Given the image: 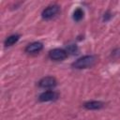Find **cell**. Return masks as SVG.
<instances>
[{"mask_svg": "<svg viewBox=\"0 0 120 120\" xmlns=\"http://www.w3.org/2000/svg\"><path fill=\"white\" fill-rule=\"evenodd\" d=\"M96 63V57L94 55H84L77 60H75L72 63V67L77 69H82V68H88L94 66Z\"/></svg>", "mask_w": 120, "mask_h": 120, "instance_id": "obj_1", "label": "cell"}, {"mask_svg": "<svg viewBox=\"0 0 120 120\" xmlns=\"http://www.w3.org/2000/svg\"><path fill=\"white\" fill-rule=\"evenodd\" d=\"M60 11V8L59 6L57 5H52V6H49L47 7L46 8L43 9L41 15H42V18L45 19V20H51L52 19L53 17H55L58 12Z\"/></svg>", "mask_w": 120, "mask_h": 120, "instance_id": "obj_2", "label": "cell"}, {"mask_svg": "<svg viewBox=\"0 0 120 120\" xmlns=\"http://www.w3.org/2000/svg\"><path fill=\"white\" fill-rule=\"evenodd\" d=\"M68 54V52L66 50L56 48V49H53V50L50 51L49 57L52 60H54V61H61V60H64L65 58H67Z\"/></svg>", "mask_w": 120, "mask_h": 120, "instance_id": "obj_3", "label": "cell"}, {"mask_svg": "<svg viewBox=\"0 0 120 120\" xmlns=\"http://www.w3.org/2000/svg\"><path fill=\"white\" fill-rule=\"evenodd\" d=\"M55 85H56V80H55V78H53L52 76L44 77L38 82V86L43 89L53 88Z\"/></svg>", "mask_w": 120, "mask_h": 120, "instance_id": "obj_4", "label": "cell"}, {"mask_svg": "<svg viewBox=\"0 0 120 120\" xmlns=\"http://www.w3.org/2000/svg\"><path fill=\"white\" fill-rule=\"evenodd\" d=\"M57 98H58V94L55 91L49 90V91H45V92L41 93L38 97V99L41 102H47V101L55 100Z\"/></svg>", "mask_w": 120, "mask_h": 120, "instance_id": "obj_5", "label": "cell"}, {"mask_svg": "<svg viewBox=\"0 0 120 120\" xmlns=\"http://www.w3.org/2000/svg\"><path fill=\"white\" fill-rule=\"evenodd\" d=\"M43 48V45L41 42L36 41V42H32L30 44H28L25 48V52L28 53H37L39 52Z\"/></svg>", "mask_w": 120, "mask_h": 120, "instance_id": "obj_6", "label": "cell"}, {"mask_svg": "<svg viewBox=\"0 0 120 120\" xmlns=\"http://www.w3.org/2000/svg\"><path fill=\"white\" fill-rule=\"evenodd\" d=\"M84 108L87 110H98L103 107V103L101 101H97V100H91L88 102L84 103Z\"/></svg>", "mask_w": 120, "mask_h": 120, "instance_id": "obj_7", "label": "cell"}, {"mask_svg": "<svg viewBox=\"0 0 120 120\" xmlns=\"http://www.w3.org/2000/svg\"><path fill=\"white\" fill-rule=\"evenodd\" d=\"M19 38H20V36L19 35H11V36H9V37H8L6 38L5 45L8 46H8H12V45H14L19 40Z\"/></svg>", "mask_w": 120, "mask_h": 120, "instance_id": "obj_8", "label": "cell"}, {"mask_svg": "<svg viewBox=\"0 0 120 120\" xmlns=\"http://www.w3.org/2000/svg\"><path fill=\"white\" fill-rule=\"evenodd\" d=\"M72 17H73V20L76 21V22L81 21L83 18V10L82 8H76L74 10V12H73V16Z\"/></svg>", "mask_w": 120, "mask_h": 120, "instance_id": "obj_9", "label": "cell"}, {"mask_svg": "<svg viewBox=\"0 0 120 120\" xmlns=\"http://www.w3.org/2000/svg\"><path fill=\"white\" fill-rule=\"evenodd\" d=\"M66 51L68 52V53L70 52L71 54H75V53L78 52V47H77L75 44H69V45L67 47Z\"/></svg>", "mask_w": 120, "mask_h": 120, "instance_id": "obj_10", "label": "cell"}]
</instances>
